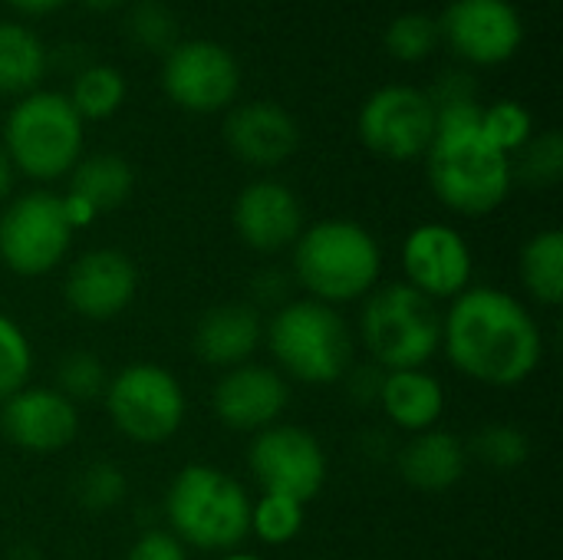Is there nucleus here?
<instances>
[{
    "mask_svg": "<svg viewBox=\"0 0 563 560\" xmlns=\"http://www.w3.org/2000/svg\"><path fill=\"white\" fill-rule=\"evenodd\" d=\"M442 350L475 383L518 386L541 366L544 337L518 297L498 287H468L442 317Z\"/></svg>",
    "mask_w": 563,
    "mask_h": 560,
    "instance_id": "nucleus-1",
    "label": "nucleus"
},
{
    "mask_svg": "<svg viewBox=\"0 0 563 560\" xmlns=\"http://www.w3.org/2000/svg\"><path fill=\"white\" fill-rule=\"evenodd\" d=\"M379 241L350 218H327L307 228L294 244V274L320 304H350L379 284Z\"/></svg>",
    "mask_w": 563,
    "mask_h": 560,
    "instance_id": "nucleus-2",
    "label": "nucleus"
},
{
    "mask_svg": "<svg viewBox=\"0 0 563 560\" xmlns=\"http://www.w3.org/2000/svg\"><path fill=\"white\" fill-rule=\"evenodd\" d=\"M264 343L287 373L307 386L340 383L353 370V333L336 307L313 297L287 300L264 327Z\"/></svg>",
    "mask_w": 563,
    "mask_h": 560,
    "instance_id": "nucleus-3",
    "label": "nucleus"
},
{
    "mask_svg": "<svg viewBox=\"0 0 563 560\" xmlns=\"http://www.w3.org/2000/svg\"><path fill=\"white\" fill-rule=\"evenodd\" d=\"M165 518L181 545L234 551L251 535V498L234 475L214 465H188L165 495Z\"/></svg>",
    "mask_w": 563,
    "mask_h": 560,
    "instance_id": "nucleus-4",
    "label": "nucleus"
},
{
    "mask_svg": "<svg viewBox=\"0 0 563 560\" xmlns=\"http://www.w3.org/2000/svg\"><path fill=\"white\" fill-rule=\"evenodd\" d=\"M360 337L379 370H422L442 350V314L406 281L373 287L360 314Z\"/></svg>",
    "mask_w": 563,
    "mask_h": 560,
    "instance_id": "nucleus-5",
    "label": "nucleus"
},
{
    "mask_svg": "<svg viewBox=\"0 0 563 560\" xmlns=\"http://www.w3.org/2000/svg\"><path fill=\"white\" fill-rule=\"evenodd\" d=\"M426 155L432 191L465 218L492 215L511 191V155L492 145L482 129L435 132Z\"/></svg>",
    "mask_w": 563,
    "mask_h": 560,
    "instance_id": "nucleus-6",
    "label": "nucleus"
},
{
    "mask_svg": "<svg viewBox=\"0 0 563 560\" xmlns=\"http://www.w3.org/2000/svg\"><path fill=\"white\" fill-rule=\"evenodd\" d=\"M10 165L36 182H53L73 172L82 152V119L59 92L23 96L3 125Z\"/></svg>",
    "mask_w": 563,
    "mask_h": 560,
    "instance_id": "nucleus-7",
    "label": "nucleus"
},
{
    "mask_svg": "<svg viewBox=\"0 0 563 560\" xmlns=\"http://www.w3.org/2000/svg\"><path fill=\"white\" fill-rule=\"evenodd\" d=\"M106 413L112 426L142 446L172 439L185 422V389L158 363H129L106 386Z\"/></svg>",
    "mask_w": 563,
    "mask_h": 560,
    "instance_id": "nucleus-8",
    "label": "nucleus"
},
{
    "mask_svg": "<svg viewBox=\"0 0 563 560\" xmlns=\"http://www.w3.org/2000/svg\"><path fill=\"white\" fill-rule=\"evenodd\" d=\"M73 234L63 195L26 191L0 215V261L20 277H43L59 267Z\"/></svg>",
    "mask_w": 563,
    "mask_h": 560,
    "instance_id": "nucleus-9",
    "label": "nucleus"
},
{
    "mask_svg": "<svg viewBox=\"0 0 563 560\" xmlns=\"http://www.w3.org/2000/svg\"><path fill=\"white\" fill-rule=\"evenodd\" d=\"M247 462L264 495H280L300 505L317 498L327 482L323 446L300 426L274 422L261 429L251 442Z\"/></svg>",
    "mask_w": 563,
    "mask_h": 560,
    "instance_id": "nucleus-10",
    "label": "nucleus"
},
{
    "mask_svg": "<svg viewBox=\"0 0 563 560\" xmlns=\"http://www.w3.org/2000/svg\"><path fill=\"white\" fill-rule=\"evenodd\" d=\"M360 139L389 162L419 158L435 139V106L416 86H383L360 112Z\"/></svg>",
    "mask_w": 563,
    "mask_h": 560,
    "instance_id": "nucleus-11",
    "label": "nucleus"
},
{
    "mask_svg": "<svg viewBox=\"0 0 563 560\" xmlns=\"http://www.w3.org/2000/svg\"><path fill=\"white\" fill-rule=\"evenodd\" d=\"M162 86L168 99L188 112H218L238 96L241 69L224 46L211 40H188L165 53Z\"/></svg>",
    "mask_w": 563,
    "mask_h": 560,
    "instance_id": "nucleus-12",
    "label": "nucleus"
},
{
    "mask_svg": "<svg viewBox=\"0 0 563 560\" xmlns=\"http://www.w3.org/2000/svg\"><path fill=\"white\" fill-rule=\"evenodd\" d=\"M439 30L459 56L478 66L511 59L525 40L521 17L508 0H452Z\"/></svg>",
    "mask_w": 563,
    "mask_h": 560,
    "instance_id": "nucleus-13",
    "label": "nucleus"
},
{
    "mask_svg": "<svg viewBox=\"0 0 563 560\" xmlns=\"http://www.w3.org/2000/svg\"><path fill=\"white\" fill-rule=\"evenodd\" d=\"M406 284L429 300H455L472 284L468 241L449 224H419L402 244Z\"/></svg>",
    "mask_w": 563,
    "mask_h": 560,
    "instance_id": "nucleus-14",
    "label": "nucleus"
},
{
    "mask_svg": "<svg viewBox=\"0 0 563 560\" xmlns=\"http://www.w3.org/2000/svg\"><path fill=\"white\" fill-rule=\"evenodd\" d=\"M139 290V271L135 261L115 248H96L82 254L63 284V297L73 314L106 323L119 317Z\"/></svg>",
    "mask_w": 563,
    "mask_h": 560,
    "instance_id": "nucleus-15",
    "label": "nucleus"
},
{
    "mask_svg": "<svg viewBox=\"0 0 563 560\" xmlns=\"http://www.w3.org/2000/svg\"><path fill=\"white\" fill-rule=\"evenodd\" d=\"M0 429L16 449L49 455L76 439L79 413L53 386H23L0 403Z\"/></svg>",
    "mask_w": 563,
    "mask_h": 560,
    "instance_id": "nucleus-16",
    "label": "nucleus"
},
{
    "mask_svg": "<svg viewBox=\"0 0 563 560\" xmlns=\"http://www.w3.org/2000/svg\"><path fill=\"white\" fill-rule=\"evenodd\" d=\"M290 403V386L284 373L257 363H241L224 370V376L211 389L214 416L234 432H261L274 426Z\"/></svg>",
    "mask_w": 563,
    "mask_h": 560,
    "instance_id": "nucleus-17",
    "label": "nucleus"
},
{
    "mask_svg": "<svg viewBox=\"0 0 563 560\" xmlns=\"http://www.w3.org/2000/svg\"><path fill=\"white\" fill-rule=\"evenodd\" d=\"M231 218H234L238 238L251 251H261V254H277L297 244V238L303 234L300 198L274 178H261L241 188V195L234 198Z\"/></svg>",
    "mask_w": 563,
    "mask_h": 560,
    "instance_id": "nucleus-18",
    "label": "nucleus"
},
{
    "mask_svg": "<svg viewBox=\"0 0 563 560\" xmlns=\"http://www.w3.org/2000/svg\"><path fill=\"white\" fill-rule=\"evenodd\" d=\"M224 139H228V149L254 165V168H274V165H284L297 145H300V129H297V119L277 106V102H244L238 106L228 122H224Z\"/></svg>",
    "mask_w": 563,
    "mask_h": 560,
    "instance_id": "nucleus-19",
    "label": "nucleus"
},
{
    "mask_svg": "<svg viewBox=\"0 0 563 560\" xmlns=\"http://www.w3.org/2000/svg\"><path fill=\"white\" fill-rule=\"evenodd\" d=\"M264 343V320L254 304H218L195 327V353L201 363L234 370Z\"/></svg>",
    "mask_w": 563,
    "mask_h": 560,
    "instance_id": "nucleus-20",
    "label": "nucleus"
},
{
    "mask_svg": "<svg viewBox=\"0 0 563 560\" xmlns=\"http://www.w3.org/2000/svg\"><path fill=\"white\" fill-rule=\"evenodd\" d=\"M465 465L468 446L442 429L416 432L412 442L399 452V472L419 492H449L462 482Z\"/></svg>",
    "mask_w": 563,
    "mask_h": 560,
    "instance_id": "nucleus-21",
    "label": "nucleus"
},
{
    "mask_svg": "<svg viewBox=\"0 0 563 560\" xmlns=\"http://www.w3.org/2000/svg\"><path fill=\"white\" fill-rule=\"evenodd\" d=\"M379 406L393 426L416 436V432L435 429V422L442 419L445 389L426 370H396L383 376Z\"/></svg>",
    "mask_w": 563,
    "mask_h": 560,
    "instance_id": "nucleus-22",
    "label": "nucleus"
},
{
    "mask_svg": "<svg viewBox=\"0 0 563 560\" xmlns=\"http://www.w3.org/2000/svg\"><path fill=\"white\" fill-rule=\"evenodd\" d=\"M132 165L115 152H99L89 158H79L69 172V191L73 198L86 201L96 218L106 211H115L132 195Z\"/></svg>",
    "mask_w": 563,
    "mask_h": 560,
    "instance_id": "nucleus-23",
    "label": "nucleus"
},
{
    "mask_svg": "<svg viewBox=\"0 0 563 560\" xmlns=\"http://www.w3.org/2000/svg\"><path fill=\"white\" fill-rule=\"evenodd\" d=\"M46 73L40 36L20 23H0V96L30 92Z\"/></svg>",
    "mask_w": 563,
    "mask_h": 560,
    "instance_id": "nucleus-24",
    "label": "nucleus"
},
{
    "mask_svg": "<svg viewBox=\"0 0 563 560\" xmlns=\"http://www.w3.org/2000/svg\"><path fill=\"white\" fill-rule=\"evenodd\" d=\"M521 281L528 294L544 304L558 307L563 300V234L558 228L538 231L521 251Z\"/></svg>",
    "mask_w": 563,
    "mask_h": 560,
    "instance_id": "nucleus-25",
    "label": "nucleus"
},
{
    "mask_svg": "<svg viewBox=\"0 0 563 560\" xmlns=\"http://www.w3.org/2000/svg\"><path fill=\"white\" fill-rule=\"evenodd\" d=\"M69 106L76 109V116L86 122V119H109L122 99H125V79L106 66V63H92L86 69H79V76L73 79V89H69Z\"/></svg>",
    "mask_w": 563,
    "mask_h": 560,
    "instance_id": "nucleus-26",
    "label": "nucleus"
},
{
    "mask_svg": "<svg viewBox=\"0 0 563 560\" xmlns=\"http://www.w3.org/2000/svg\"><path fill=\"white\" fill-rule=\"evenodd\" d=\"M109 386V370L102 366L99 356L86 353V350H73L59 360L56 366V393H63L73 406L76 403H92L102 399Z\"/></svg>",
    "mask_w": 563,
    "mask_h": 560,
    "instance_id": "nucleus-27",
    "label": "nucleus"
},
{
    "mask_svg": "<svg viewBox=\"0 0 563 560\" xmlns=\"http://www.w3.org/2000/svg\"><path fill=\"white\" fill-rule=\"evenodd\" d=\"M303 528V505L280 498V495H261V502H251V535H257L264 545H290Z\"/></svg>",
    "mask_w": 563,
    "mask_h": 560,
    "instance_id": "nucleus-28",
    "label": "nucleus"
},
{
    "mask_svg": "<svg viewBox=\"0 0 563 560\" xmlns=\"http://www.w3.org/2000/svg\"><path fill=\"white\" fill-rule=\"evenodd\" d=\"M528 452H531L528 436H525L518 426H508V422H492V426H485V429L472 439V449H468V455H475V459H482L485 465L501 469V472L525 465Z\"/></svg>",
    "mask_w": 563,
    "mask_h": 560,
    "instance_id": "nucleus-29",
    "label": "nucleus"
},
{
    "mask_svg": "<svg viewBox=\"0 0 563 560\" xmlns=\"http://www.w3.org/2000/svg\"><path fill=\"white\" fill-rule=\"evenodd\" d=\"M33 370V350L20 323L0 314V403L26 386Z\"/></svg>",
    "mask_w": 563,
    "mask_h": 560,
    "instance_id": "nucleus-30",
    "label": "nucleus"
},
{
    "mask_svg": "<svg viewBox=\"0 0 563 560\" xmlns=\"http://www.w3.org/2000/svg\"><path fill=\"white\" fill-rule=\"evenodd\" d=\"M129 36L135 46L148 53H168L178 43L175 13L162 0H142L129 13Z\"/></svg>",
    "mask_w": 563,
    "mask_h": 560,
    "instance_id": "nucleus-31",
    "label": "nucleus"
},
{
    "mask_svg": "<svg viewBox=\"0 0 563 560\" xmlns=\"http://www.w3.org/2000/svg\"><path fill=\"white\" fill-rule=\"evenodd\" d=\"M439 43V23L429 13H402L386 30V50L402 63L426 59Z\"/></svg>",
    "mask_w": 563,
    "mask_h": 560,
    "instance_id": "nucleus-32",
    "label": "nucleus"
},
{
    "mask_svg": "<svg viewBox=\"0 0 563 560\" xmlns=\"http://www.w3.org/2000/svg\"><path fill=\"white\" fill-rule=\"evenodd\" d=\"M125 492H129L125 475L112 462H92L76 475V502L86 512H109L122 505Z\"/></svg>",
    "mask_w": 563,
    "mask_h": 560,
    "instance_id": "nucleus-33",
    "label": "nucleus"
},
{
    "mask_svg": "<svg viewBox=\"0 0 563 560\" xmlns=\"http://www.w3.org/2000/svg\"><path fill=\"white\" fill-rule=\"evenodd\" d=\"M521 162H518V175L534 185V188H548L558 185L563 175V139L558 132H544V135H531L521 149Z\"/></svg>",
    "mask_w": 563,
    "mask_h": 560,
    "instance_id": "nucleus-34",
    "label": "nucleus"
},
{
    "mask_svg": "<svg viewBox=\"0 0 563 560\" xmlns=\"http://www.w3.org/2000/svg\"><path fill=\"white\" fill-rule=\"evenodd\" d=\"M531 112L518 102H495L482 112V132L492 145H498L505 155L518 152L531 139Z\"/></svg>",
    "mask_w": 563,
    "mask_h": 560,
    "instance_id": "nucleus-35",
    "label": "nucleus"
},
{
    "mask_svg": "<svg viewBox=\"0 0 563 560\" xmlns=\"http://www.w3.org/2000/svg\"><path fill=\"white\" fill-rule=\"evenodd\" d=\"M125 560H188V551H185V545L172 531L152 528V531H142L132 541Z\"/></svg>",
    "mask_w": 563,
    "mask_h": 560,
    "instance_id": "nucleus-36",
    "label": "nucleus"
},
{
    "mask_svg": "<svg viewBox=\"0 0 563 560\" xmlns=\"http://www.w3.org/2000/svg\"><path fill=\"white\" fill-rule=\"evenodd\" d=\"M426 96L432 99L435 109L452 106V102H468V99H475V79L468 73H445Z\"/></svg>",
    "mask_w": 563,
    "mask_h": 560,
    "instance_id": "nucleus-37",
    "label": "nucleus"
},
{
    "mask_svg": "<svg viewBox=\"0 0 563 560\" xmlns=\"http://www.w3.org/2000/svg\"><path fill=\"white\" fill-rule=\"evenodd\" d=\"M383 370L379 366H360V370H350L343 380L350 383V396L356 403H379V389H383Z\"/></svg>",
    "mask_w": 563,
    "mask_h": 560,
    "instance_id": "nucleus-38",
    "label": "nucleus"
},
{
    "mask_svg": "<svg viewBox=\"0 0 563 560\" xmlns=\"http://www.w3.org/2000/svg\"><path fill=\"white\" fill-rule=\"evenodd\" d=\"M10 188H13V165H10V155L0 142V201L10 195Z\"/></svg>",
    "mask_w": 563,
    "mask_h": 560,
    "instance_id": "nucleus-39",
    "label": "nucleus"
},
{
    "mask_svg": "<svg viewBox=\"0 0 563 560\" xmlns=\"http://www.w3.org/2000/svg\"><path fill=\"white\" fill-rule=\"evenodd\" d=\"M16 10H23V13H46V10H56V7H63L66 0H10Z\"/></svg>",
    "mask_w": 563,
    "mask_h": 560,
    "instance_id": "nucleus-40",
    "label": "nucleus"
},
{
    "mask_svg": "<svg viewBox=\"0 0 563 560\" xmlns=\"http://www.w3.org/2000/svg\"><path fill=\"white\" fill-rule=\"evenodd\" d=\"M86 7H92V10H115V7H122L125 0H82Z\"/></svg>",
    "mask_w": 563,
    "mask_h": 560,
    "instance_id": "nucleus-41",
    "label": "nucleus"
},
{
    "mask_svg": "<svg viewBox=\"0 0 563 560\" xmlns=\"http://www.w3.org/2000/svg\"><path fill=\"white\" fill-rule=\"evenodd\" d=\"M218 560H261V558H254V554H238V551H231V554H224V558H218Z\"/></svg>",
    "mask_w": 563,
    "mask_h": 560,
    "instance_id": "nucleus-42",
    "label": "nucleus"
}]
</instances>
